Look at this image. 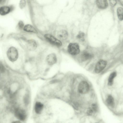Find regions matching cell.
Returning a JSON list of instances; mask_svg holds the SVG:
<instances>
[{
	"label": "cell",
	"mask_w": 123,
	"mask_h": 123,
	"mask_svg": "<svg viewBox=\"0 0 123 123\" xmlns=\"http://www.w3.org/2000/svg\"><path fill=\"white\" fill-rule=\"evenodd\" d=\"M29 97L27 96H26L25 98V103L26 104H27L28 102L29 101Z\"/></svg>",
	"instance_id": "cb8c5ba5"
},
{
	"label": "cell",
	"mask_w": 123,
	"mask_h": 123,
	"mask_svg": "<svg viewBox=\"0 0 123 123\" xmlns=\"http://www.w3.org/2000/svg\"><path fill=\"white\" fill-rule=\"evenodd\" d=\"M67 50L68 53L72 56H76L79 54L80 52V46L77 43L72 42L68 44Z\"/></svg>",
	"instance_id": "6da1fadb"
},
{
	"label": "cell",
	"mask_w": 123,
	"mask_h": 123,
	"mask_svg": "<svg viewBox=\"0 0 123 123\" xmlns=\"http://www.w3.org/2000/svg\"><path fill=\"white\" fill-rule=\"evenodd\" d=\"M44 37L46 39L53 45L58 47H60L62 45V43L61 40L50 34H46Z\"/></svg>",
	"instance_id": "277c9868"
},
{
	"label": "cell",
	"mask_w": 123,
	"mask_h": 123,
	"mask_svg": "<svg viewBox=\"0 0 123 123\" xmlns=\"http://www.w3.org/2000/svg\"><path fill=\"white\" fill-rule=\"evenodd\" d=\"M116 75V73L115 72L112 73L110 75L108 80V85L110 86L111 85L113 82L114 78Z\"/></svg>",
	"instance_id": "ac0fdd59"
},
{
	"label": "cell",
	"mask_w": 123,
	"mask_h": 123,
	"mask_svg": "<svg viewBox=\"0 0 123 123\" xmlns=\"http://www.w3.org/2000/svg\"><path fill=\"white\" fill-rule=\"evenodd\" d=\"M26 46L27 48L29 50H33L37 48V44L34 40L30 39L27 41Z\"/></svg>",
	"instance_id": "7c38bea8"
},
{
	"label": "cell",
	"mask_w": 123,
	"mask_h": 123,
	"mask_svg": "<svg viewBox=\"0 0 123 123\" xmlns=\"http://www.w3.org/2000/svg\"><path fill=\"white\" fill-rule=\"evenodd\" d=\"M7 55L8 59L12 62L16 61L18 57V50L13 47H11L8 49Z\"/></svg>",
	"instance_id": "7a4b0ae2"
},
{
	"label": "cell",
	"mask_w": 123,
	"mask_h": 123,
	"mask_svg": "<svg viewBox=\"0 0 123 123\" xmlns=\"http://www.w3.org/2000/svg\"><path fill=\"white\" fill-rule=\"evenodd\" d=\"M18 28L20 29H23L24 26V23L22 21H19L18 23Z\"/></svg>",
	"instance_id": "7402d4cb"
},
{
	"label": "cell",
	"mask_w": 123,
	"mask_h": 123,
	"mask_svg": "<svg viewBox=\"0 0 123 123\" xmlns=\"http://www.w3.org/2000/svg\"><path fill=\"white\" fill-rule=\"evenodd\" d=\"M76 37L81 42H84L85 40V34L83 32H80L77 35Z\"/></svg>",
	"instance_id": "2e32d148"
},
{
	"label": "cell",
	"mask_w": 123,
	"mask_h": 123,
	"mask_svg": "<svg viewBox=\"0 0 123 123\" xmlns=\"http://www.w3.org/2000/svg\"><path fill=\"white\" fill-rule=\"evenodd\" d=\"M110 7L112 8H115L118 5V0H108Z\"/></svg>",
	"instance_id": "e0dca14e"
},
{
	"label": "cell",
	"mask_w": 123,
	"mask_h": 123,
	"mask_svg": "<svg viewBox=\"0 0 123 123\" xmlns=\"http://www.w3.org/2000/svg\"><path fill=\"white\" fill-rule=\"evenodd\" d=\"M46 61L49 65H51L55 64L57 61L56 55L54 53H52L49 55L46 58Z\"/></svg>",
	"instance_id": "30bf717a"
},
{
	"label": "cell",
	"mask_w": 123,
	"mask_h": 123,
	"mask_svg": "<svg viewBox=\"0 0 123 123\" xmlns=\"http://www.w3.org/2000/svg\"><path fill=\"white\" fill-rule=\"evenodd\" d=\"M89 89V86L86 81H83L79 84L78 88L79 92L80 93L85 94L87 93Z\"/></svg>",
	"instance_id": "8992f818"
},
{
	"label": "cell",
	"mask_w": 123,
	"mask_h": 123,
	"mask_svg": "<svg viewBox=\"0 0 123 123\" xmlns=\"http://www.w3.org/2000/svg\"><path fill=\"white\" fill-rule=\"evenodd\" d=\"M95 5L99 10L104 11L110 7L108 0H95Z\"/></svg>",
	"instance_id": "3957f363"
},
{
	"label": "cell",
	"mask_w": 123,
	"mask_h": 123,
	"mask_svg": "<svg viewBox=\"0 0 123 123\" xmlns=\"http://www.w3.org/2000/svg\"><path fill=\"white\" fill-rule=\"evenodd\" d=\"M94 55L88 51H83L80 55L79 60L81 62H84L92 59L94 57Z\"/></svg>",
	"instance_id": "5b68a950"
},
{
	"label": "cell",
	"mask_w": 123,
	"mask_h": 123,
	"mask_svg": "<svg viewBox=\"0 0 123 123\" xmlns=\"http://www.w3.org/2000/svg\"><path fill=\"white\" fill-rule=\"evenodd\" d=\"M43 107L42 104L40 102H36L35 106V110L36 113L40 114L42 112Z\"/></svg>",
	"instance_id": "5bb4252c"
},
{
	"label": "cell",
	"mask_w": 123,
	"mask_h": 123,
	"mask_svg": "<svg viewBox=\"0 0 123 123\" xmlns=\"http://www.w3.org/2000/svg\"><path fill=\"white\" fill-rule=\"evenodd\" d=\"M115 13L118 19L123 21V6L118 5L115 8Z\"/></svg>",
	"instance_id": "ba28073f"
},
{
	"label": "cell",
	"mask_w": 123,
	"mask_h": 123,
	"mask_svg": "<svg viewBox=\"0 0 123 123\" xmlns=\"http://www.w3.org/2000/svg\"><path fill=\"white\" fill-rule=\"evenodd\" d=\"M0 71L1 72H3L5 71V69L3 65L0 64Z\"/></svg>",
	"instance_id": "603a6c76"
},
{
	"label": "cell",
	"mask_w": 123,
	"mask_h": 123,
	"mask_svg": "<svg viewBox=\"0 0 123 123\" xmlns=\"http://www.w3.org/2000/svg\"><path fill=\"white\" fill-rule=\"evenodd\" d=\"M26 5V1L25 0H20L19 3L20 8L21 9L24 8Z\"/></svg>",
	"instance_id": "44dd1931"
},
{
	"label": "cell",
	"mask_w": 123,
	"mask_h": 123,
	"mask_svg": "<svg viewBox=\"0 0 123 123\" xmlns=\"http://www.w3.org/2000/svg\"><path fill=\"white\" fill-rule=\"evenodd\" d=\"M107 64L106 61L100 60L96 63L95 68V72L97 73H100L105 68Z\"/></svg>",
	"instance_id": "52a82bcc"
},
{
	"label": "cell",
	"mask_w": 123,
	"mask_h": 123,
	"mask_svg": "<svg viewBox=\"0 0 123 123\" xmlns=\"http://www.w3.org/2000/svg\"><path fill=\"white\" fill-rule=\"evenodd\" d=\"M0 3L2 2L3 1H4V0H0Z\"/></svg>",
	"instance_id": "d4e9b609"
},
{
	"label": "cell",
	"mask_w": 123,
	"mask_h": 123,
	"mask_svg": "<svg viewBox=\"0 0 123 123\" xmlns=\"http://www.w3.org/2000/svg\"><path fill=\"white\" fill-rule=\"evenodd\" d=\"M16 117L21 120L24 121L26 117V115L25 111L22 109H18L15 111Z\"/></svg>",
	"instance_id": "8fae6325"
},
{
	"label": "cell",
	"mask_w": 123,
	"mask_h": 123,
	"mask_svg": "<svg viewBox=\"0 0 123 123\" xmlns=\"http://www.w3.org/2000/svg\"><path fill=\"white\" fill-rule=\"evenodd\" d=\"M57 36L59 40L61 41H64L68 38V33L66 30L61 29L58 32Z\"/></svg>",
	"instance_id": "9c48e42d"
},
{
	"label": "cell",
	"mask_w": 123,
	"mask_h": 123,
	"mask_svg": "<svg viewBox=\"0 0 123 123\" xmlns=\"http://www.w3.org/2000/svg\"><path fill=\"white\" fill-rule=\"evenodd\" d=\"M23 30L27 32L37 33V31L36 29L32 25L30 24L25 25L24 27Z\"/></svg>",
	"instance_id": "9a60e30c"
},
{
	"label": "cell",
	"mask_w": 123,
	"mask_h": 123,
	"mask_svg": "<svg viewBox=\"0 0 123 123\" xmlns=\"http://www.w3.org/2000/svg\"><path fill=\"white\" fill-rule=\"evenodd\" d=\"M106 102L110 106H113L114 104V100L113 97L111 95L109 96L106 99Z\"/></svg>",
	"instance_id": "ffe728a7"
},
{
	"label": "cell",
	"mask_w": 123,
	"mask_h": 123,
	"mask_svg": "<svg viewBox=\"0 0 123 123\" xmlns=\"http://www.w3.org/2000/svg\"><path fill=\"white\" fill-rule=\"evenodd\" d=\"M97 110V107L95 104H93L91 108H90L87 111V113L89 115H91L95 112Z\"/></svg>",
	"instance_id": "d6986e66"
},
{
	"label": "cell",
	"mask_w": 123,
	"mask_h": 123,
	"mask_svg": "<svg viewBox=\"0 0 123 123\" xmlns=\"http://www.w3.org/2000/svg\"><path fill=\"white\" fill-rule=\"evenodd\" d=\"M11 10V8L9 6H2L0 8V14L1 15H5L9 13Z\"/></svg>",
	"instance_id": "4fadbf2b"
}]
</instances>
